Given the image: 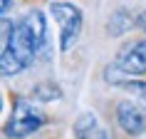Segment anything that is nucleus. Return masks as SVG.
Instances as JSON below:
<instances>
[{
    "label": "nucleus",
    "instance_id": "1",
    "mask_svg": "<svg viewBox=\"0 0 146 139\" xmlns=\"http://www.w3.org/2000/svg\"><path fill=\"white\" fill-rule=\"evenodd\" d=\"M45 122H47V117L42 114L30 100L17 97V100H15V107H13V117H10L8 127H5V134H8L10 139L30 137L32 132H37Z\"/></svg>",
    "mask_w": 146,
    "mask_h": 139
},
{
    "label": "nucleus",
    "instance_id": "2",
    "mask_svg": "<svg viewBox=\"0 0 146 139\" xmlns=\"http://www.w3.org/2000/svg\"><path fill=\"white\" fill-rule=\"evenodd\" d=\"M50 13L54 15V20L60 23V35H62V50L69 52L74 42L79 40V32H82V10L72 3H52Z\"/></svg>",
    "mask_w": 146,
    "mask_h": 139
},
{
    "label": "nucleus",
    "instance_id": "3",
    "mask_svg": "<svg viewBox=\"0 0 146 139\" xmlns=\"http://www.w3.org/2000/svg\"><path fill=\"white\" fill-rule=\"evenodd\" d=\"M116 67L129 77H144L146 75V40H134L124 45L116 55Z\"/></svg>",
    "mask_w": 146,
    "mask_h": 139
},
{
    "label": "nucleus",
    "instance_id": "4",
    "mask_svg": "<svg viewBox=\"0 0 146 139\" xmlns=\"http://www.w3.org/2000/svg\"><path fill=\"white\" fill-rule=\"evenodd\" d=\"M116 122L126 134H144L146 132V112L131 104V102H119L116 104Z\"/></svg>",
    "mask_w": 146,
    "mask_h": 139
},
{
    "label": "nucleus",
    "instance_id": "5",
    "mask_svg": "<svg viewBox=\"0 0 146 139\" xmlns=\"http://www.w3.org/2000/svg\"><path fill=\"white\" fill-rule=\"evenodd\" d=\"M74 137L77 139H109V134L99 127V122L92 112H84L74 122Z\"/></svg>",
    "mask_w": 146,
    "mask_h": 139
},
{
    "label": "nucleus",
    "instance_id": "6",
    "mask_svg": "<svg viewBox=\"0 0 146 139\" xmlns=\"http://www.w3.org/2000/svg\"><path fill=\"white\" fill-rule=\"evenodd\" d=\"M23 25L27 27V32H30L32 42H35V47H42L47 40V25H45V15L40 13V10H32V13H27V15L23 17Z\"/></svg>",
    "mask_w": 146,
    "mask_h": 139
},
{
    "label": "nucleus",
    "instance_id": "7",
    "mask_svg": "<svg viewBox=\"0 0 146 139\" xmlns=\"http://www.w3.org/2000/svg\"><path fill=\"white\" fill-rule=\"evenodd\" d=\"M134 17L129 15V10H116V13H111V17H109L107 23V32L111 35V37H119V35H124V32H129L131 27H134Z\"/></svg>",
    "mask_w": 146,
    "mask_h": 139
},
{
    "label": "nucleus",
    "instance_id": "8",
    "mask_svg": "<svg viewBox=\"0 0 146 139\" xmlns=\"http://www.w3.org/2000/svg\"><path fill=\"white\" fill-rule=\"evenodd\" d=\"M32 97L40 100V102H52V100H60L62 97V90L57 85H52V82H40L32 90Z\"/></svg>",
    "mask_w": 146,
    "mask_h": 139
},
{
    "label": "nucleus",
    "instance_id": "9",
    "mask_svg": "<svg viewBox=\"0 0 146 139\" xmlns=\"http://www.w3.org/2000/svg\"><path fill=\"white\" fill-rule=\"evenodd\" d=\"M124 87H126L129 92L136 94V100L146 107V85H144V82H136V80H126V82H124Z\"/></svg>",
    "mask_w": 146,
    "mask_h": 139
},
{
    "label": "nucleus",
    "instance_id": "10",
    "mask_svg": "<svg viewBox=\"0 0 146 139\" xmlns=\"http://www.w3.org/2000/svg\"><path fill=\"white\" fill-rule=\"evenodd\" d=\"M136 25H139V27H141V30L146 32V10H144V13H141V15H139V20H136Z\"/></svg>",
    "mask_w": 146,
    "mask_h": 139
},
{
    "label": "nucleus",
    "instance_id": "11",
    "mask_svg": "<svg viewBox=\"0 0 146 139\" xmlns=\"http://www.w3.org/2000/svg\"><path fill=\"white\" fill-rule=\"evenodd\" d=\"M10 8H13V0H3V15H8Z\"/></svg>",
    "mask_w": 146,
    "mask_h": 139
}]
</instances>
